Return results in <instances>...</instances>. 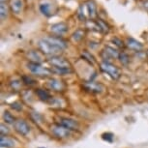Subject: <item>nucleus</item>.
I'll use <instances>...</instances> for the list:
<instances>
[{
	"label": "nucleus",
	"mask_w": 148,
	"mask_h": 148,
	"mask_svg": "<svg viewBox=\"0 0 148 148\" xmlns=\"http://www.w3.org/2000/svg\"><path fill=\"white\" fill-rule=\"evenodd\" d=\"M0 15H1V19L3 21L7 18V15H8V8L7 6L5 5L4 2H1V7H0Z\"/></svg>",
	"instance_id": "24"
},
{
	"label": "nucleus",
	"mask_w": 148,
	"mask_h": 148,
	"mask_svg": "<svg viewBox=\"0 0 148 148\" xmlns=\"http://www.w3.org/2000/svg\"><path fill=\"white\" fill-rule=\"evenodd\" d=\"M147 55H148V51H147Z\"/></svg>",
	"instance_id": "29"
},
{
	"label": "nucleus",
	"mask_w": 148,
	"mask_h": 148,
	"mask_svg": "<svg viewBox=\"0 0 148 148\" xmlns=\"http://www.w3.org/2000/svg\"><path fill=\"white\" fill-rule=\"evenodd\" d=\"M126 46L129 47L130 49H132V51H141L142 47H143V46H142L141 43H139L138 41H136V40H135V39H133V38L127 39Z\"/></svg>",
	"instance_id": "11"
},
{
	"label": "nucleus",
	"mask_w": 148,
	"mask_h": 148,
	"mask_svg": "<svg viewBox=\"0 0 148 148\" xmlns=\"http://www.w3.org/2000/svg\"><path fill=\"white\" fill-rule=\"evenodd\" d=\"M27 66H28V69L30 70V72H31L32 74H34L36 76H39V77H49V76H51L52 73H53L52 70L45 68L40 63L29 62Z\"/></svg>",
	"instance_id": "4"
},
{
	"label": "nucleus",
	"mask_w": 148,
	"mask_h": 148,
	"mask_svg": "<svg viewBox=\"0 0 148 148\" xmlns=\"http://www.w3.org/2000/svg\"><path fill=\"white\" fill-rule=\"evenodd\" d=\"M112 42L116 45L117 47H124V43H123V42L120 40V39H118V38L112 39Z\"/></svg>",
	"instance_id": "28"
},
{
	"label": "nucleus",
	"mask_w": 148,
	"mask_h": 148,
	"mask_svg": "<svg viewBox=\"0 0 148 148\" xmlns=\"http://www.w3.org/2000/svg\"><path fill=\"white\" fill-rule=\"evenodd\" d=\"M59 124L67 128V129H69L70 131L77 130L79 127L77 121H76V120H74V119H71V118H60Z\"/></svg>",
	"instance_id": "8"
},
{
	"label": "nucleus",
	"mask_w": 148,
	"mask_h": 148,
	"mask_svg": "<svg viewBox=\"0 0 148 148\" xmlns=\"http://www.w3.org/2000/svg\"><path fill=\"white\" fill-rule=\"evenodd\" d=\"M97 23H98V25H99L100 31H102V32H104V33H108V31H110V28H108V24L106 23V22L103 21H101V19L97 21Z\"/></svg>",
	"instance_id": "22"
},
{
	"label": "nucleus",
	"mask_w": 148,
	"mask_h": 148,
	"mask_svg": "<svg viewBox=\"0 0 148 148\" xmlns=\"http://www.w3.org/2000/svg\"><path fill=\"white\" fill-rule=\"evenodd\" d=\"M85 9L90 18H94V16H96V5H95V3L92 0L88 1L87 3L85 4Z\"/></svg>",
	"instance_id": "18"
},
{
	"label": "nucleus",
	"mask_w": 148,
	"mask_h": 148,
	"mask_svg": "<svg viewBox=\"0 0 148 148\" xmlns=\"http://www.w3.org/2000/svg\"><path fill=\"white\" fill-rule=\"evenodd\" d=\"M47 86H49V89H51V90H53V91H56V92L64 91L66 87L63 82H61V80L56 79H49V82H47Z\"/></svg>",
	"instance_id": "9"
},
{
	"label": "nucleus",
	"mask_w": 148,
	"mask_h": 148,
	"mask_svg": "<svg viewBox=\"0 0 148 148\" xmlns=\"http://www.w3.org/2000/svg\"><path fill=\"white\" fill-rule=\"evenodd\" d=\"M119 52L116 51V49H114L113 47H105V49L102 52V55L103 57H104V61H106V59L107 58H108V59H113V58H118L119 57ZM108 60V59H107Z\"/></svg>",
	"instance_id": "10"
},
{
	"label": "nucleus",
	"mask_w": 148,
	"mask_h": 148,
	"mask_svg": "<svg viewBox=\"0 0 148 148\" xmlns=\"http://www.w3.org/2000/svg\"><path fill=\"white\" fill-rule=\"evenodd\" d=\"M14 129L18 134L21 136H27L30 132V127L26 121L23 119H18L14 123Z\"/></svg>",
	"instance_id": "6"
},
{
	"label": "nucleus",
	"mask_w": 148,
	"mask_h": 148,
	"mask_svg": "<svg viewBox=\"0 0 148 148\" xmlns=\"http://www.w3.org/2000/svg\"><path fill=\"white\" fill-rule=\"evenodd\" d=\"M0 133H1V136H6L10 133V130L4 124H1V126H0Z\"/></svg>",
	"instance_id": "27"
},
{
	"label": "nucleus",
	"mask_w": 148,
	"mask_h": 148,
	"mask_svg": "<svg viewBox=\"0 0 148 148\" xmlns=\"http://www.w3.org/2000/svg\"><path fill=\"white\" fill-rule=\"evenodd\" d=\"M27 58L30 60V62L33 63H41L44 60V57L42 53L37 51H30L27 53Z\"/></svg>",
	"instance_id": "12"
},
{
	"label": "nucleus",
	"mask_w": 148,
	"mask_h": 148,
	"mask_svg": "<svg viewBox=\"0 0 148 148\" xmlns=\"http://www.w3.org/2000/svg\"><path fill=\"white\" fill-rule=\"evenodd\" d=\"M118 58L120 59V61H121V63L124 64V65H127V64L129 63V56H128L126 53H124V52L120 53Z\"/></svg>",
	"instance_id": "25"
},
{
	"label": "nucleus",
	"mask_w": 148,
	"mask_h": 148,
	"mask_svg": "<svg viewBox=\"0 0 148 148\" xmlns=\"http://www.w3.org/2000/svg\"><path fill=\"white\" fill-rule=\"evenodd\" d=\"M100 69L104 73H106L107 75H108V76L114 80L119 79V77H121V72H120V70L117 68L115 65L111 64L110 62H108V61H103V62L100 64Z\"/></svg>",
	"instance_id": "3"
},
{
	"label": "nucleus",
	"mask_w": 148,
	"mask_h": 148,
	"mask_svg": "<svg viewBox=\"0 0 148 148\" xmlns=\"http://www.w3.org/2000/svg\"><path fill=\"white\" fill-rule=\"evenodd\" d=\"M38 47L40 49L42 53L47 54V55H53V56H57L58 54L61 53L62 49H58L57 47L53 46L49 42H47L46 39L40 40L38 42Z\"/></svg>",
	"instance_id": "2"
},
{
	"label": "nucleus",
	"mask_w": 148,
	"mask_h": 148,
	"mask_svg": "<svg viewBox=\"0 0 148 148\" xmlns=\"http://www.w3.org/2000/svg\"><path fill=\"white\" fill-rule=\"evenodd\" d=\"M0 144H1L2 148H13V147H15L16 142L14 139L8 138L6 136H1V138H0Z\"/></svg>",
	"instance_id": "15"
},
{
	"label": "nucleus",
	"mask_w": 148,
	"mask_h": 148,
	"mask_svg": "<svg viewBox=\"0 0 148 148\" xmlns=\"http://www.w3.org/2000/svg\"><path fill=\"white\" fill-rule=\"evenodd\" d=\"M49 63L52 66V72L60 75H66L72 72L71 64L68 60L61 58L59 56H52L49 59Z\"/></svg>",
	"instance_id": "1"
},
{
	"label": "nucleus",
	"mask_w": 148,
	"mask_h": 148,
	"mask_svg": "<svg viewBox=\"0 0 148 148\" xmlns=\"http://www.w3.org/2000/svg\"><path fill=\"white\" fill-rule=\"evenodd\" d=\"M51 31L55 33L56 35H62L64 33H66L68 31V25L66 23H57V24H54V25L51 26Z\"/></svg>",
	"instance_id": "13"
},
{
	"label": "nucleus",
	"mask_w": 148,
	"mask_h": 148,
	"mask_svg": "<svg viewBox=\"0 0 148 148\" xmlns=\"http://www.w3.org/2000/svg\"><path fill=\"white\" fill-rule=\"evenodd\" d=\"M84 36H85V31L84 30H82V29H79V30H77L76 32L73 34V39H74L76 42H79L80 40H82L83 38H84Z\"/></svg>",
	"instance_id": "21"
},
{
	"label": "nucleus",
	"mask_w": 148,
	"mask_h": 148,
	"mask_svg": "<svg viewBox=\"0 0 148 148\" xmlns=\"http://www.w3.org/2000/svg\"><path fill=\"white\" fill-rule=\"evenodd\" d=\"M3 119H4V121L7 123V124H13L14 125V123L16 121V118L14 117V115H12V113H10L9 111H7V110L4 111Z\"/></svg>",
	"instance_id": "19"
},
{
	"label": "nucleus",
	"mask_w": 148,
	"mask_h": 148,
	"mask_svg": "<svg viewBox=\"0 0 148 148\" xmlns=\"http://www.w3.org/2000/svg\"><path fill=\"white\" fill-rule=\"evenodd\" d=\"M40 10H41V12L47 16L51 15V6H49V4H42L40 6Z\"/></svg>",
	"instance_id": "23"
},
{
	"label": "nucleus",
	"mask_w": 148,
	"mask_h": 148,
	"mask_svg": "<svg viewBox=\"0 0 148 148\" xmlns=\"http://www.w3.org/2000/svg\"><path fill=\"white\" fill-rule=\"evenodd\" d=\"M82 58L84 60H86L87 62H89L90 64H95L96 63V59H95V57L92 55L91 53H89V52L87 51H84L82 52Z\"/></svg>",
	"instance_id": "20"
},
{
	"label": "nucleus",
	"mask_w": 148,
	"mask_h": 148,
	"mask_svg": "<svg viewBox=\"0 0 148 148\" xmlns=\"http://www.w3.org/2000/svg\"><path fill=\"white\" fill-rule=\"evenodd\" d=\"M51 133L58 138H66L71 134V131L60 124H53L51 127Z\"/></svg>",
	"instance_id": "5"
},
{
	"label": "nucleus",
	"mask_w": 148,
	"mask_h": 148,
	"mask_svg": "<svg viewBox=\"0 0 148 148\" xmlns=\"http://www.w3.org/2000/svg\"><path fill=\"white\" fill-rule=\"evenodd\" d=\"M23 7L22 0H11V9L15 14H19Z\"/></svg>",
	"instance_id": "16"
},
{
	"label": "nucleus",
	"mask_w": 148,
	"mask_h": 148,
	"mask_svg": "<svg viewBox=\"0 0 148 148\" xmlns=\"http://www.w3.org/2000/svg\"><path fill=\"white\" fill-rule=\"evenodd\" d=\"M84 88L86 90L90 91V92H94V93H100L104 87H103L102 84H99V83H95V82H87L84 84Z\"/></svg>",
	"instance_id": "14"
},
{
	"label": "nucleus",
	"mask_w": 148,
	"mask_h": 148,
	"mask_svg": "<svg viewBox=\"0 0 148 148\" xmlns=\"http://www.w3.org/2000/svg\"><path fill=\"white\" fill-rule=\"evenodd\" d=\"M22 82L25 83L26 85H33V84H35V82H36L34 79H32L31 77H22Z\"/></svg>",
	"instance_id": "26"
},
{
	"label": "nucleus",
	"mask_w": 148,
	"mask_h": 148,
	"mask_svg": "<svg viewBox=\"0 0 148 148\" xmlns=\"http://www.w3.org/2000/svg\"><path fill=\"white\" fill-rule=\"evenodd\" d=\"M36 95H37L39 99L42 100V101L47 102V101H51L52 99L51 94L47 90H45V89H37V90H36Z\"/></svg>",
	"instance_id": "17"
},
{
	"label": "nucleus",
	"mask_w": 148,
	"mask_h": 148,
	"mask_svg": "<svg viewBox=\"0 0 148 148\" xmlns=\"http://www.w3.org/2000/svg\"><path fill=\"white\" fill-rule=\"evenodd\" d=\"M47 42H49L51 44H52L53 46L57 47L58 49H63L67 47V42L65 40H63L62 38L57 37V36H51V37H47L45 38Z\"/></svg>",
	"instance_id": "7"
}]
</instances>
